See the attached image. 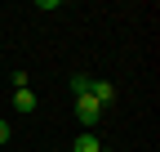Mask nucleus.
I'll return each instance as SVG.
<instances>
[{
	"instance_id": "423d86ee",
	"label": "nucleus",
	"mask_w": 160,
	"mask_h": 152,
	"mask_svg": "<svg viewBox=\"0 0 160 152\" xmlns=\"http://www.w3.org/2000/svg\"><path fill=\"white\" fill-rule=\"evenodd\" d=\"M0 143H9V121H0Z\"/></svg>"
},
{
	"instance_id": "f257e3e1",
	"label": "nucleus",
	"mask_w": 160,
	"mask_h": 152,
	"mask_svg": "<svg viewBox=\"0 0 160 152\" xmlns=\"http://www.w3.org/2000/svg\"><path fill=\"white\" fill-rule=\"evenodd\" d=\"M76 117L80 121H98V117H102V107L93 103V94H76Z\"/></svg>"
},
{
	"instance_id": "7ed1b4c3",
	"label": "nucleus",
	"mask_w": 160,
	"mask_h": 152,
	"mask_svg": "<svg viewBox=\"0 0 160 152\" xmlns=\"http://www.w3.org/2000/svg\"><path fill=\"white\" fill-rule=\"evenodd\" d=\"M71 152H102V143H98L93 134H76V148Z\"/></svg>"
},
{
	"instance_id": "39448f33",
	"label": "nucleus",
	"mask_w": 160,
	"mask_h": 152,
	"mask_svg": "<svg viewBox=\"0 0 160 152\" xmlns=\"http://www.w3.org/2000/svg\"><path fill=\"white\" fill-rule=\"evenodd\" d=\"M13 103H18V112H36V94H31V90H18Z\"/></svg>"
},
{
	"instance_id": "f03ea898",
	"label": "nucleus",
	"mask_w": 160,
	"mask_h": 152,
	"mask_svg": "<svg viewBox=\"0 0 160 152\" xmlns=\"http://www.w3.org/2000/svg\"><path fill=\"white\" fill-rule=\"evenodd\" d=\"M89 94H93V103H98V107H107V103L116 99V85H111V81H93Z\"/></svg>"
},
{
	"instance_id": "20e7f679",
	"label": "nucleus",
	"mask_w": 160,
	"mask_h": 152,
	"mask_svg": "<svg viewBox=\"0 0 160 152\" xmlns=\"http://www.w3.org/2000/svg\"><path fill=\"white\" fill-rule=\"evenodd\" d=\"M89 85H93V76H85V72L71 76V94H89Z\"/></svg>"
}]
</instances>
